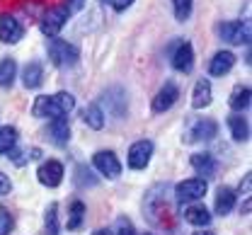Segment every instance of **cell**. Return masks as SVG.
<instances>
[{"mask_svg":"<svg viewBox=\"0 0 252 235\" xmlns=\"http://www.w3.org/2000/svg\"><path fill=\"white\" fill-rule=\"evenodd\" d=\"M41 83H44V66L39 61H30L22 70V85L27 90H36L41 88Z\"/></svg>","mask_w":252,"mask_h":235,"instance_id":"18","label":"cell"},{"mask_svg":"<svg viewBox=\"0 0 252 235\" xmlns=\"http://www.w3.org/2000/svg\"><path fill=\"white\" fill-rule=\"evenodd\" d=\"M233 206H235V192L230 187H219L216 189V204H214L216 213L219 216H228L233 211Z\"/></svg>","mask_w":252,"mask_h":235,"instance_id":"21","label":"cell"},{"mask_svg":"<svg viewBox=\"0 0 252 235\" xmlns=\"http://www.w3.org/2000/svg\"><path fill=\"white\" fill-rule=\"evenodd\" d=\"M93 165L107 179H117L122 175V163H119V158H117L114 150H97L93 155Z\"/></svg>","mask_w":252,"mask_h":235,"instance_id":"7","label":"cell"},{"mask_svg":"<svg viewBox=\"0 0 252 235\" xmlns=\"http://www.w3.org/2000/svg\"><path fill=\"white\" fill-rule=\"evenodd\" d=\"M17 129L15 126H0V155H7L12 148H17Z\"/></svg>","mask_w":252,"mask_h":235,"instance_id":"24","label":"cell"},{"mask_svg":"<svg viewBox=\"0 0 252 235\" xmlns=\"http://www.w3.org/2000/svg\"><path fill=\"white\" fill-rule=\"evenodd\" d=\"M211 100H214L211 80H206V78L196 80L194 92H191V107H194V109H204V107H209V104H211Z\"/></svg>","mask_w":252,"mask_h":235,"instance_id":"17","label":"cell"},{"mask_svg":"<svg viewBox=\"0 0 252 235\" xmlns=\"http://www.w3.org/2000/svg\"><path fill=\"white\" fill-rule=\"evenodd\" d=\"M75 184L78 187H94L97 184V177H94V172L88 165H78L75 168Z\"/></svg>","mask_w":252,"mask_h":235,"instance_id":"27","label":"cell"},{"mask_svg":"<svg viewBox=\"0 0 252 235\" xmlns=\"http://www.w3.org/2000/svg\"><path fill=\"white\" fill-rule=\"evenodd\" d=\"M194 235H214V233H211V231H196Z\"/></svg>","mask_w":252,"mask_h":235,"instance_id":"35","label":"cell"},{"mask_svg":"<svg viewBox=\"0 0 252 235\" xmlns=\"http://www.w3.org/2000/svg\"><path fill=\"white\" fill-rule=\"evenodd\" d=\"M182 218L187 221L189 226H196V228H206L209 223H211V213H209V208L204 206V204H189L187 208H185V213H182Z\"/></svg>","mask_w":252,"mask_h":235,"instance_id":"15","label":"cell"},{"mask_svg":"<svg viewBox=\"0 0 252 235\" xmlns=\"http://www.w3.org/2000/svg\"><path fill=\"white\" fill-rule=\"evenodd\" d=\"M44 221H46V235H59V204H49Z\"/></svg>","mask_w":252,"mask_h":235,"instance_id":"28","label":"cell"},{"mask_svg":"<svg viewBox=\"0 0 252 235\" xmlns=\"http://www.w3.org/2000/svg\"><path fill=\"white\" fill-rule=\"evenodd\" d=\"M83 121H85L90 129L99 131V129H104L107 117H104V112H102V107H99V104H88V107L83 109Z\"/></svg>","mask_w":252,"mask_h":235,"instance_id":"22","label":"cell"},{"mask_svg":"<svg viewBox=\"0 0 252 235\" xmlns=\"http://www.w3.org/2000/svg\"><path fill=\"white\" fill-rule=\"evenodd\" d=\"M93 235H114V233H112L109 228H97V231H94Z\"/></svg>","mask_w":252,"mask_h":235,"instance_id":"34","label":"cell"},{"mask_svg":"<svg viewBox=\"0 0 252 235\" xmlns=\"http://www.w3.org/2000/svg\"><path fill=\"white\" fill-rule=\"evenodd\" d=\"M206 189H209L206 179H201V177H189L185 182L175 184V199H177V204H196L204 199Z\"/></svg>","mask_w":252,"mask_h":235,"instance_id":"4","label":"cell"},{"mask_svg":"<svg viewBox=\"0 0 252 235\" xmlns=\"http://www.w3.org/2000/svg\"><path fill=\"white\" fill-rule=\"evenodd\" d=\"M170 61H172V68L180 70V73H189L194 68V49L189 41H180L172 54H170Z\"/></svg>","mask_w":252,"mask_h":235,"instance_id":"12","label":"cell"},{"mask_svg":"<svg viewBox=\"0 0 252 235\" xmlns=\"http://www.w3.org/2000/svg\"><path fill=\"white\" fill-rule=\"evenodd\" d=\"M10 189H12L10 177H7L5 172H0V197H2V194H10Z\"/></svg>","mask_w":252,"mask_h":235,"instance_id":"32","label":"cell"},{"mask_svg":"<svg viewBox=\"0 0 252 235\" xmlns=\"http://www.w3.org/2000/svg\"><path fill=\"white\" fill-rule=\"evenodd\" d=\"M17 78V61L15 59H0V88H12Z\"/></svg>","mask_w":252,"mask_h":235,"instance_id":"23","label":"cell"},{"mask_svg":"<svg viewBox=\"0 0 252 235\" xmlns=\"http://www.w3.org/2000/svg\"><path fill=\"white\" fill-rule=\"evenodd\" d=\"M68 17H70V12H68L65 2H59V5L49 7V10L41 15V22H39V27H41V32L51 39V36H56V34L61 32L63 27H65Z\"/></svg>","mask_w":252,"mask_h":235,"instance_id":"5","label":"cell"},{"mask_svg":"<svg viewBox=\"0 0 252 235\" xmlns=\"http://www.w3.org/2000/svg\"><path fill=\"white\" fill-rule=\"evenodd\" d=\"M22 36H25L22 22L15 15L2 12L0 15V41L2 44H17V41H22Z\"/></svg>","mask_w":252,"mask_h":235,"instance_id":"10","label":"cell"},{"mask_svg":"<svg viewBox=\"0 0 252 235\" xmlns=\"http://www.w3.org/2000/svg\"><path fill=\"white\" fill-rule=\"evenodd\" d=\"M85 221V204L83 202H73L68 208V221H65V228L68 231H78Z\"/></svg>","mask_w":252,"mask_h":235,"instance_id":"25","label":"cell"},{"mask_svg":"<svg viewBox=\"0 0 252 235\" xmlns=\"http://www.w3.org/2000/svg\"><path fill=\"white\" fill-rule=\"evenodd\" d=\"M102 5H109L112 10H117V12H124L128 10L131 5H133V0H99Z\"/></svg>","mask_w":252,"mask_h":235,"instance_id":"31","label":"cell"},{"mask_svg":"<svg viewBox=\"0 0 252 235\" xmlns=\"http://www.w3.org/2000/svg\"><path fill=\"white\" fill-rule=\"evenodd\" d=\"M46 131L51 136V141H54V146H68V141H70V124H68V119L65 117H59V119H49V126H46Z\"/></svg>","mask_w":252,"mask_h":235,"instance_id":"14","label":"cell"},{"mask_svg":"<svg viewBox=\"0 0 252 235\" xmlns=\"http://www.w3.org/2000/svg\"><path fill=\"white\" fill-rule=\"evenodd\" d=\"M189 163H191V168L194 172L201 177V179H206V177H211L214 172H216V158L211 155V153H194L191 158H189Z\"/></svg>","mask_w":252,"mask_h":235,"instance_id":"16","label":"cell"},{"mask_svg":"<svg viewBox=\"0 0 252 235\" xmlns=\"http://www.w3.org/2000/svg\"><path fill=\"white\" fill-rule=\"evenodd\" d=\"M233 66H235V56H233V51L220 49V51H216V54L211 56V61H209V73H211L214 78H223L225 73H230V68Z\"/></svg>","mask_w":252,"mask_h":235,"instance_id":"13","label":"cell"},{"mask_svg":"<svg viewBox=\"0 0 252 235\" xmlns=\"http://www.w3.org/2000/svg\"><path fill=\"white\" fill-rule=\"evenodd\" d=\"M177 100H180V88H177L172 80H167V83L158 90L156 97H153V112H156V114H162V112L172 109Z\"/></svg>","mask_w":252,"mask_h":235,"instance_id":"11","label":"cell"},{"mask_svg":"<svg viewBox=\"0 0 252 235\" xmlns=\"http://www.w3.org/2000/svg\"><path fill=\"white\" fill-rule=\"evenodd\" d=\"M46 54H49V61L56 68L75 66L80 61V49L65 39H59V36H51L46 41Z\"/></svg>","mask_w":252,"mask_h":235,"instance_id":"2","label":"cell"},{"mask_svg":"<svg viewBox=\"0 0 252 235\" xmlns=\"http://www.w3.org/2000/svg\"><path fill=\"white\" fill-rule=\"evenodd\" d=\"M146 235H156V233H146Z\"/></svg>","mask_w":252,"mask_h":235,"instance_id":"36","label":"cell"},{"mask_svg":"<svg viewBox=\"0 0 252 235\" xmlns=\"http://www.w3.org/2000/svg\"><path fill=\"white\" fill-rule=\"evenodd\" d=\"M228 129H230V136L238 143H245L250 138V126H248V119L243 114H230L228 117Z\"/></svg>","mask_w":252,"mask_h":235,"instance_id":"20","label":"cell"},{"mask_svg":"<svg viewBox=\"0 0 252 235\" xmlns=\"http://www.w3.org/2000/svg\"><path fill=\"white\" fill-rule=\"evenodd\" d=\"M216 136H219V124L214 119H196L185 134V141L187 143H201V141H214Z\"/></svg>","mask_w":252,"mask_h":235,"instance_id":"8","label":"cell"},{"mask_svg":"<svg viewBox=\"0 0 252 235\" xmlns=\"http://www.w3.org/2000/svg\"><path fill=\"white\" fill-rule=\"evenodd\" d=\"M172 2V12L177 17V22H187L191 17V10H194V0H170Z\"/></svg>","mask_w":252,"mask_h":235,"instance_id":"26","label":"cell"},{"mask_svg":"<svg viewBox=\"0 0 252 235\" xmlns=\"http://www.w3.org/2000/svg\"><path fill=\"white\" fill-rule=\"evenodd\" d=\"M114 235H136V228H133V223L126 218V216H119L117 218V226H114Z\"/></svg>","mask_w":252,"mask_h":235,"instance_id":"30","label":"cell"},{"mask_svg":"<svg viewBox=\"0 0 252 235\" xmlns=\"http://www.w3.org/2000/svg\"><path fill=\"white\" fill-rule=\"evenodd\" d=\"M153 150H156V146H153V141H148V138H141V141L131 143L128 155H126L128 168H131V170H143L148 163H151Z\"/></svg>","mask_w":252,"mask_h":235,"instance_id":"6","label":"cell"},{"mask_svg":"<svg viewBox=\"0 0 252 235\" xmlns=\"http://www.w3.org/2000/svg\"><path fill=\"white\" fill-rule=\"evenodd\" d=\"M75 107V97L70 92H54V95H41L32 104V114L39 119H59L68 117Z\"/></svg>","mask_w":252,"mask_h":235,"instance_id":"1","label":"cell"},{"mask_svg":"<svg viewBox=\"0 0 252 235\" xmlns=\"http://www.w3.org/2000/svg\"><path fill=\"white\" fill-rule=\"evenodd\" d=\"M250 97H252V92L248 85H235L233 92H230V97H228V107L233 112H245L250 107Z\"/></svg>","mask_w":252,"mask_h":235,"instance_id":"19","label":"cell"},{"mask_svg":"<svg viewBox=\"0 0 252 235\" xmlns=\"http://www.w3.org/2000/svg\"><path fill=\"white\" fill-rule=\"evenodd\" d=\"M12 228H15V218H12V213H10L5 206H0V235H10L12 233Z\"/></svg>","mask_w":252,"mask_h":235,"instance_id":"29","label":"cell"},{"mask_svg":"<svg viewBox=\"0 0 252 235\" xmlns=\"http://www.w3.org/2000/svg\"><path fill=\"white\" fill-rule=\"evenodd\" d=\"M219 36L225 44H233V46H248L250 44V25L243 22V20H228V22H220L216 27Z\"/></svg>","mask_w":252,"mask_h":235,"instance_id":"3","label":"cell"},{"mask_svg":"<svg viewBox=\"0 0 252 235\" xmlns=\"http://www.w3.org/2000/svg\"><path fill=\"white\" fill-rule=\"evenodd\" d=\"M63 2H65V7H68V12H70V15L85 7V0H63Z\"/></svg>","mask_w":252,"mask_h":235,"instance_id":"33","label":"cell"},{"mask_svg":"<svg viewBox=\"0 0 252 235\" xmlns=\"http://www.w3.org/2000/svg\"><path fill=\"white\" fill-rule=\"evenodd\" d=\"M63 177H65V172H63V165L59 160H44V163L36 168L39 184H44V187H49V189L59 187L63 182Z\"/></svg>","mask_w":252,"mask_h":235,"instance_id":"9","label":"cell"}]
</instances>
